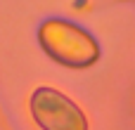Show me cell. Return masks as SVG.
<instances>
[{
	"mask_svg": "<svg viewBox=\"0 0 135 130\" xmlns=\"http://www.w3.org/2000/svg\"><path fill=\"white\" fill-rule=\"evenodd\" d=\"M31 111L45 130H85V121L78 107L50 88H40L33 95Z\"/></svg>",
	"mask_w": 135,
	"mask_h": 130,
	"instance_id": "6da1fadb",
	"label": "cell"
}]
</instances>
